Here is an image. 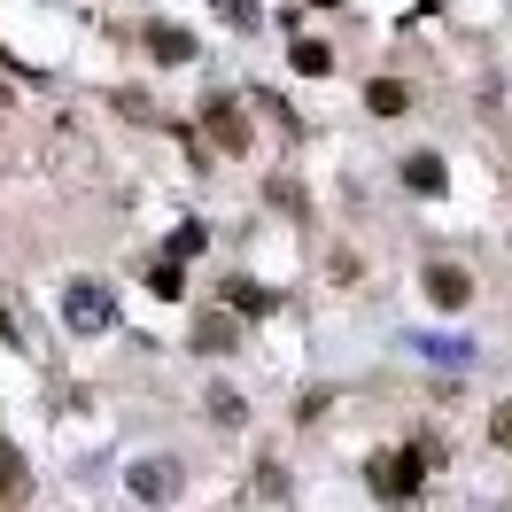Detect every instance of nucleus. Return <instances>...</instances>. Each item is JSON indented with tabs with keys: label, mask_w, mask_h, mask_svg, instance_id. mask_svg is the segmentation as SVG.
<instances>
[{
	"label": "nucleus",
	"mask_w": 512,
	"mask_h": 512,
	"mask_svg": "<svg viewBox=\"0 0 512 512\" xmlns=\"http://www.w3.org/2000/svg\"><path fill=\"white\" fill-rule=\"evenodd\" d=\"M365 489H373V497H419V489H427V450H381V458H373V466H365Z\"/></svg>",
	"instance_id": "nucleus-1"
},
{
	"label": "nucleus",
	"mask_w": 512,
	"mask_h": 512,
	"mask_svg": "<svg viewBox=\"0 0 512 512\" xmlns=\"http://www.w3.org/2000/svg\"><path fill=\"white\" fill-rule=\"evenodd\" d=\"M63 319H70V334H109V326H117V295L101 288V280H70Z\"/></svg>",
	"instance_id": "nucleus-2"
},
{
	"label": "nucleus",
	"mask_w": 512,
	"mask_h": 512,
	"mask_svg": "<svg viewBox=\"0 0 512 512\" xmlns=\"http://www.w3.org/2000/svg\"><path fill=\"white\" fill-rule=\"evenodd\" d=\"M202 132L218 140L225 156H249V148H256V140H249V117H241V101H233V94H210V101H202Z\"/></svg>",
	"instance_id": "nucleus-3"
},
{
	"label": "nucleus",
	"mask_w": 512,
	"mask_h": 512,
	"mask_svg": "<svg viewBox=\"0 0 512 512\" xmlns=\"http://www.w3.org/2000/svg\"><path fill=\"white\" fill-rule=\"evenodd\" d=\"M427 303H435V311H466V303H474V280H466L458 264H427Z\"/></svg>",
	"instance_id": "nucleus-4"
},
{
	"label": "nucleus",
	"mask_w": 512,
	"mask_h": 512,
	"mask_svg": "<svg viewBox=\"0 0 512 512\" xmlns=\"http://www.w3.org/2000/svg\"><path fill=\"white\" fill-rule=\"evenodd\" d=\"M132 497H148V505H163L171 489H179V474H171V458H148V466H132Z\"/></svg>",
	"instance_id": "nucleus-5"
},
{
	"label": "nucleus",
	"mask_w": 512,
	"mask_h": 512,
	"mask_svg": "<svg viewBox=\"0 0 512 512\" xmlns=\"http://www.w3.org/2000/svg\"><path fill=\"white\" fill-rule=\"evenodd\" d=\"M365 109H373V117H404V109H412V86H404V78H373V86H365Z\"/></svg>",
	"instance_id": "nucleus-6"
},
{
	"label": "nucleus",
	"mask_w": 512,
	"mask_h": 512,
	"mask_svg": "<svg viewBox=\"0 0 512 512\" xmlns=\"http://www.w3.org/2000/svg\"><path fill=\"white\" fill-rule=\"evenodd\" d=\"M148 55H156V63H194V32H179V24H156V32H148Z\"/></svg>",
	"instance_id": "nucleus-7"
},
{
	"label": "nucleus",
	"mask_w": 512,
	"mask_h": 512,
	"mask_svg": "<svg viewBox=\"0 0 512 512\" xmlns=\"http://www.w3.org/2000/svg\"><path fill=\"white\" fill-rule=\"evenodd\" d=\"M148 295L179 303V295H187V264H179V256H156V264H148Z\"/></svg>",
	"instance_id": "nucleus-8"
},
{
	"label": "nucleus",
	"mask_w": 512,
	"mask_h": 512,
	"mask_svg": "<svg viewBox=\"0 0 512 512\" xmlns=\"http://www.w3.org/2000/svg\"><path fill=\"white\" fill-rule=\"evenodd\" d=\"M194 350H202V357H225V350H233V319H225V311L194 319Z\"/></svg>",
	"instance_id": "nucleus-9"
},
{
	"label": "nucleus",
	"mask_w": 512,
	"mask_h": 512,
	"mask_svg": "<svg viewBox=\"0 0 512 512\" xmlns=\"http://www.w3.org/2000/svg\"><path fill=\"white\" fill-rule=\"evenodd\" d=\"M443 179H450L443 156H412V163H404V187H412V194H443Z\"/></svg>",
	"instance_id": "nucleus-10"
},
{
	"label": "nucleus",
	"mask_w": 512,
	"mask_h": 512,
	"mask_svg": "<svg viewBox=\"0 0 512 512\" xmlns=\"http://www.w3.org/2000/svg\"><path fill=\"white\" fill-rule=\"evenodd\" d=\"M288 55H295V70H303V78H326V70H334V47H326V39H295Z\"/></svg>",
	"instance_id": "nucleus-11"
},
{
	"label": "nucleus",
	"mask_w": 512,
	"mask_h": 512,
	"mask_svg": "<svg viewBox=\"0 0 512 512\" xmlns=\"http://www.w3.org/2000/svg\"><path fill=\"white\" fill-rule=\"evenodd\" d=\"M32 489V474H24V458H16V443L0 435V497H24Z\"/></svg>",
	"instance_id": "nucleus-12"
},
{
	"label": "nucleus",
	"mask_w": 512,
	"mask_h": 512,
	"mask_svg": "<svg viewBox=\"0 0 512 512\" xmlns=\"http://www.w3.org/2000/svg\"><path fill=\"white\" fill-rule=\"evenodd\" d=\"M225 303H233V311H249V319H264V311H272V288H256V280H233V288H225Z\"/></svg>",
	"instance_id": "nucleus-13"
},
{
	"label": "nucleus",
	"mask_w": 512,
	"mask_h": 512,
	"mask_svg": "<svg viewBox=\"0 0 512 512\" xmlns=\"http://www.w3.org/2000/svg\"><path fill=\"white\" fill-rule=\"evenodd\" d=\"M202 241H210V233H202V225H179V233H171V241H163V256H179V264H187V256H202Z\"/></svg>",
	"instance_id": "nucleus-14"
},
{
	"label": "nucleus",
	"mask_w": 512,
	"mask_h": 512,
	"mask_svg": "<svg viewBox=\"0 0 512 512\" xmlns=\"http://www.w3.org/2000/svg\"><path fill=\"white\" fill-rule=\"evenodd\" d=\"M210 419H218V427H241V396H233V388H210Z\"/></svg>",
	"instance_id": "nucleus-15"
},
{
	"label": "nucleus",
	"mask_w": 512,
	"mask_h": 512,
	"mask_svg": "<svg viewBox=\"0 0 512 512\" xmlns=\"http://www.w3.org/2000/svg\"><path fill=\"white\" fill-rule=\"evenodd\" d=\"M489 443L512 450V404H497V419H489Z\"/></svg>",
	"instance_id": "nucleus-16"
},
{
	"label": "nucleus",
	"mask_w": 512,
	"mask_h": 512,
	"mask_svg": "<svg viewBox=\"0 0 512 512\" xmlns=\"http://www.w3.org/2000/svg\"><path fill=\"white\" fill-rule=\"evenodd\" d=\"M225 16H233V24H256V16H264V0H225Z\"/></svg>",
	"instance_id": "nucleus-17"
},
{
	"label": "nucleus",
	"mask_w": 512,
	"mask_h": 512,
	"mask_svg": "<svg viewBox=\"0 0 512 512\" xmlns=\"http://www.w3.org/2000/svg\"><path fill=\"white\" fill-rule=\"evenodd\" d=\"M0 342H16V311H8V295H0Z\"/></svg>",
	"instance_id": "nucleus-18"
},
{
	"label": "nucleus",
	"mask_w": 512,
	"mask_h": 512,
	"mask_svg": "<svg viewBox=\"0 0 512 512\" xmlns=\"http://www.w3.org/2000/svg\"><path fill=\"white\" fill-rule=\"evenodd\" d=\"M319 8H342V0H319Z\"/></svg>",
	"instance_id": "nucleus-19"
}]
</instances>
